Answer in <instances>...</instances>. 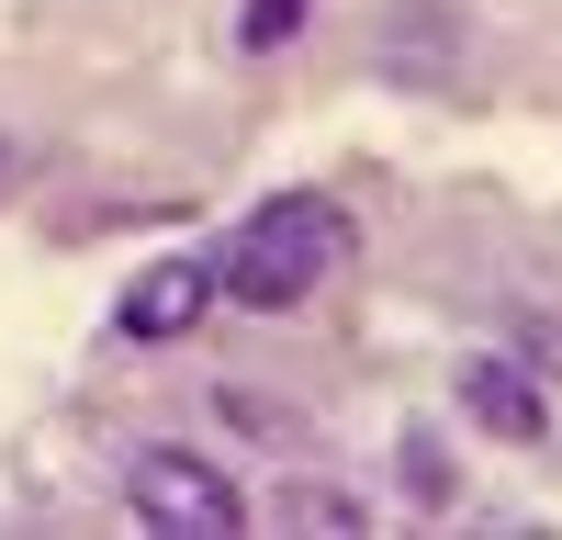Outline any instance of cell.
Wrapping results in <instances>:
<instances>
[{"mask_svg":"<svg viewBox=\"0 0 562 540\" xmlns=\"http://www.w3.org/2000/svg\"><path fill=\"white\" fill-rule=\"evenodd\" d=\"M349 248H360L349 203H326V192H270V203L237 214V237L214 248V270H225V293H237L248 315H293L304 293H326V270H338Z\"/></svg>","mask_w":562,"mask_h":540,"instance_id":"obj_1","label":"cell"},{"mask_svg":"<svg viewBox=\"0 0 562 540\" xmlns=\"http://www.w3.org/2000/svg\"><path fill=\"white\" fill-rule=\"evenodd\" d=\"M124 507L147 529H169V540H237L259 518L237 495V473H214L203 450H135V462H124Z\"/></svg>","mask_w":562,"mask_h":540,"instance_id":"obj_2","label":"cell"},{"mask_svg":"<svg viewBox=\"0 0 562 540\" xmlns=\"http://www.w3.org/2000/svg\"><path fill=\"white\" fill-rule=\"evenodd\" d=\"M214 304H225V270H214V248H169V259H147V270L124 282V304H113V338H124V349H169V338H192Z\"/></svg>","mask_w":562,"mask_h":540,"instance_id":"obj_3","label":"cell"},{"mask_svg":"<svg viewBox=\"0 0 562 540\" xmlns=\"http://www.w3.org/2000/svg\"><path fill=\"white\" fill-rule=\"evenodd\" d=\"M461 417H473L484 439H506V450H540L551 439V394H540V372H518V360H495V349H473L461 360Z\"/></svg>","mask_w":562,"mask_h":540,"instance_id":"obj_4","label":"cell"},{"mask_svg":"<svg viewBox=\"0 0 562 540\" xmlns=\"http://www.w3.org/2000/svg\"><path fill=\"white\" fill-rule=\"evenodd\" d=\"M259 518H270V529H304V540H360V529H371L360 495H349V484H315V473H293Z\"/></svg>","mask_w":562,"mask_h":540,"instance_id":"obj_5","label":"cell"},{"mask_svg":"<svg viewBox=\"0 0 562 540\" xmlns=\"http://www.w3.org/2000/svg\"><path fill=\"white\" fill-rule=\"evenodd\" d=\"M394 484L416 495V507H450V495H461V473H450V450H439L428 428H405V439H394Z\"/></svg>","mask_w":562,"mask_h":540,"instance_id":"obj_6","label":"cell"},{"mask_svg":"<svg viewBox=\"0 0 562 540\" xmlns=\"http://www.w3.org/2000/svg\"><path fill=\"white\" fill-rule=\"evenodd\" d=\"M315 0H237V57H281V45L304 34Z\"/></svg>","mask_w":562,"mask_h":540,"instance_id":"obj_7","label":"cell"},{"mask_svg":"<svg viewBox=\"0 0 562 540\" xmlns=\"http://www.w3.org/2000/svg\"><path fill=\"white\" fill-rule=\"evenodd\" d=\"M0 158H12V147H0Z\"/></svg>","mask_w":562,"mask_h":540,"instance_id":"obj_8","label":"cell"}]
</instances>
